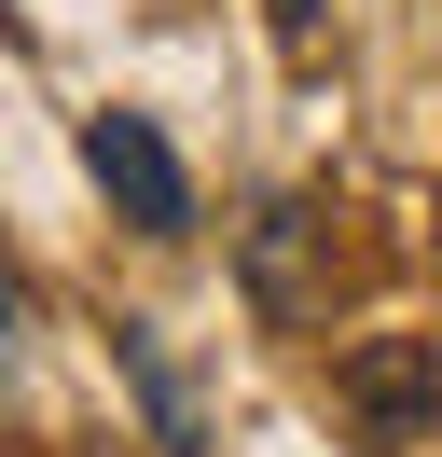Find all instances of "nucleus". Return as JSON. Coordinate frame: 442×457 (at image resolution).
Segmentation results:
<instances>
[{
    "label": "nucleus",
    "mask_w": 442,
    "mask_h": 457,
    "mask_svg": "<svg viewBox=\"0 0 442 457\" xmlns=\"http://www.w3.org/2000/svg\"><path fill=\"white\" fill-rule=\"evenodd\" d=\"M235 278H249V305H263L276 333L318 319V305H332V208H318V195H263L249 236H235Z\"/></svg>",
    "instance_id": "obj_1"
},
{
    "label": "nucleus",
    "mask_w": 442,
    "mask_h": 457,
    "mask_svg": "<svg viewBox=\"0 0 442 457\" xmlns=\"http://www.w3.org/2000/svg\"><path fill=\"white\" fill-rule=\"evenodd\" d=\"M83 167H97V195L125 208L138 236H193V167L166 153L152 112H83Z\"/></svg>",
    "instance_id": "obj_2"
},
{
    "label": "nucleus",
    "mask_w": 442,
    "mask_h": 457,
    "mask_svg": "<svg viewBox=\"0 0 442 457\" xmlns=\"http://www.w3.org/2000/svg\"><path fill=\"white\" fill-rule=\"evenodd\" d=\"M346 416H359L373 457L429 444V429H442V333H373V346H346Z\"/></svg>",
    "instance_id": "obj_3"
},
{
    "label": "nucleus",
    "mask_w": 442,
    "mask_h": 457,
    "mask_svg": "<svg viewBox=\"0 0 442 457\" xmlns=\"http://www.w3.org/2000/svg\"><path fill=\"white\" fill-rule=\"evenodd\" d=\"M110 361H125V388H138V416H152V444H166V457H221L208 388H193V361L152 333V319H110Z\"/></svg>",
    "instance_id": "obj_4"
},
{
    "label": "nucleus",
    "mask_w": 442,
    "mask_h": 457,
    "mask_svg": "<svg viewBox=\"0 0 442 457\" xmlns=\"http://www.w3.org/2000/svg\"><path fill=\"white\" fill-rule=\"evenodd\" d=\"M263 14H276V42H291V56L318 42V0H263Z\"/></svg>",
    "instance_id": "obj_5"
},
{
    "label": "nucleus",
    "mask_w": 442,
    "mask_h": 457,
    "mask_svg": "<svg viewBox=\"0 0 442 457\" xmlns=\"http://www.w3.org/2000/svg\"><path fill=\"white\" fill-rule=\"evenodd\" d=\"M14 319H28V278H14V250H0V333H14Z\"/></svg>",
    "instance_id": "obj_6"
}]
</instances>
